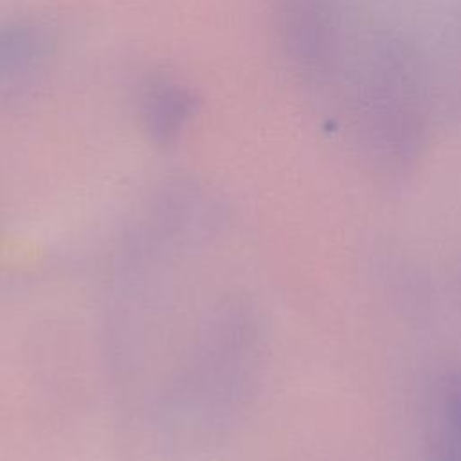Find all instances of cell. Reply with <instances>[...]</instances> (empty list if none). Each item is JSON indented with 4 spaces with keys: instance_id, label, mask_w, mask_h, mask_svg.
<instances>
[{
    "instance_id": "obj_3",
    "label": "cell",
    "mask_w": 461,
    "mask_h": 461,
    "mask_svg": "<svg viewBox=\"0 0 461 461\" xmlns=\"http://www.w3.org/2000/svg\"><path fill=\"white\" fill-rule=\"evenodd\" d=\"M36 38L32 31L14 27L0 32V72L16 70L36 54Z\"/></svg>"
},
{
    "instance_id": "obj_1",
    "label": "cell",
    "mask_w": 461,
    "mask_h": 461,
    "mask_svg": "<svg viewBox=\"0 0 461 461\" xmlns=\"http://www.w3.org/2000/svg\"><path fill=\"white\" fill-rule=\"evenodd\" d=\"M285 54L322 121L378 166L427 146L430 74L416 41L371 0H276Z\"/></svg>"
},
{
    "instance_id": "obj_2",
    "label": "cell",
    "mask_w": 461,
    "mask_h": 461,
    "mask_svg": "<svg viewBox=\"0 0 461 461\" xmlns=\"http://www.w3.org/2000/svg\"><path fill=\"white\" fill-rule=\"evenodd\" d=\"M193 113V99L178 85L153 83L142 97L144 124L153 140L173 142Z\"/></svg>"
}]
</instances>
